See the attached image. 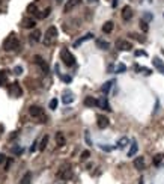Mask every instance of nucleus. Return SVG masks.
Segmentation results:
<instances>
[{"mask_svg":"<svg viewBox=\"0 0 164 184\" xmlns=\"http://www.w3.org/2000/svg\"><path fill=\"white\" fill-rule=\"evenodd\" d=\"M27 12H30V14H35V15H38V9H36V5H35V3H30V5L27 6Z\"/></svg>","mask_w":164,"mask_h":184,"instance_id":"nucleus-26","label":"nucleus"},{"mask_svg":"<svg viewBox=\"0 0 164 184\" xmlns=\"http://www.w3.org/2000/svg\"><path fill=\"white\" fill-rule=\"evenodd\" d=\"M161 160H163V156H161V154L155 156V157H154V165H155V166H158V165L161 163Z\"/></svg>","mask_w":164,"mask_h":184,"instance_id":"nucleus-30","label":"nucleus"},{"mask_svg":"<svg viewBox=\"0 0 164 184\" xmlns=\"http://www.w3.org/2000/svg\"><path fill=\"white\" fill-rule=\"evenodd\" d=\"M139 69H142L143 71V74H146V76H149V74H152V71L151 69H148V68H140V66H137Z\"/></svg>","mask_w":164,"mask_h":184,"instance_id":"nucleus-39","label":"nucleus"},{"mask_svg":"<svg viewBox=\"0 0 164 184\" xmlns=\"http://www.w3.org/2000/svg\"><path fill=\"white\" fill-rule=\"evenodd\" d=\"M92 38H93V33H90V32H89V33H86V35H83L81 38H78V39H77V41L74 42V48H77V47H80V45H81L83 42H86V41H89V39H92Z\"/></svg>","mask_w":164,"mask_h":184,"instance_id":"nucleus-8","label":"nucleus"},{"mask_svg":"<svg viewBox=\"0 0 164 184\" xmlns=\"http://www.w3.org/2000/svg\"><path fill=\"white\" fill-rule=\"evenodd\" d=\"M62 101H63L65 104H71V103L74 101V97H72V95L68 92V94H65V95L62 97Z\"/></svg>","mask_w":164,"mask_h":184,"instance_id":"nucleus-23","label":"nucleus"},{"mask_svg":"<svg viewBox=\"0 0 164 184\" xmlns=\"http://www.w3.org/2000/svg\"><path fill=\"white\" fill-rule=\"evenodd\" d=\"M50 12H51V8H47V9H45V11H44L39 17H41V18H45V17H48V14H50Z\"/></svg>","mask_w":164,"mask_h":184,"instance_id":"nucleus-34","label":"nucleus"},{"mask_svg":"<svg viewBox=\"0 0 164 184\" xmlns=\"http://www.w3.org/2000/svg\"><path fill=\"white\" fill-rule=\"evenodd\" d=\"M9 92H11L14 97H21L23 91H21V88H20V83H18V82H14V83L11 85V88H9Z\"/></svg>","mask_w":164,"mask_h":184,"instance_id":"nucleus-7","label":"nucleus"},{"mask_svg":"<svg viewBox=\"0 0 164 184\" xmlns=\"http://www.w3.org/2000/svg\"><path fill=\"white\" fill-rule=\"evenodd\" d=\"M14 71H15V74H17V76L23 74V68H21V66H15V68H14Z\"/></svg>","mask_w":164,"mask_h":184,"instance_id":"nucleus-38","label":"nucleus"},{"mask_svg":"<svg viewBox=\"0 0 164 184\" xmlns=\"http://www.w3.org/2000/svg\"><path fill=\"white\" fill-rule=\"evenodd\" d=\"M122 18H124L125 21H130V20L133 18V9H131L130 6H125V8L122 9Z\"/></svg>","mask_w":164,"mask_h":184,"instance_id":"nucleus-11","label":"nucleus"},{"mask_svg":"<svg viewBox=\"0 0 164 184\" xmlns=\"http://www.w3.org/2000/svg\"><path fill=\"white\" fill-rule=\"evenodd\" d=\"M18 47H20V41H18L17 35H14V33H11V35L5 39V42H3V48H5L6 51L17 50Z\"/></svg>","mask_w":164,"mask_h":184,"instance_id":"nucleus-1","label":"nucleus"},{"mask_svg":"<svg viewBox=\"0 0 164 184\" xmlns=\"http://www.w3.org/2000/svg\"><path fill=\"white\" fill-rule=\"evenodd\" d=\"M20 184H32V174H30V172H27V174L21 178Z\"/></svg>","mask_w":164,"mask_h":184,"instance_id":"nucleus-22","label":"nucleus"},{"mask_svg":"<svg viewBox=\"0 0 164 184\" xmlns=\"http://www.w3.org/2000/svg\"><path fill=\"white\" fill-rule=\"evenodd\" d=\"M134 168L137 171H143L145 169V157H136L134 159Z\"/></svg>","mask_w":164,"mask_h":184,"instance_id":"nucleus-12","label":"nucleus"},{"mask_svg":"<svg viewBox=\"0 0 164 184\" xmlns=\"http://www.w3.org/2000/svg\"><path fill=\"white\" fill-rule=\"evenodd\" d=\"M152 62H154V66H155V68H157L161 74H164V62H163V60H161L160 57H154V60H152Z\"/></svg>","mask_w":164,"mask_h":184,"instance_id":"nucleus-14","label":"nucleus"},{"mask_svg":"<svg viewBox=\"0 0 164 184\" xmlns=\"http://www.w3.org/2000/svg\"><path fill=\"white\" fill-rule=\"evenodd\" d=\"M29 113H30V116H33V118L39 119V122H47V116H45L44 110H42L39 106H30Z\"/></svg>","mask_w":164,"mask_h":184,"instance_id":"nucleus-2","label":"nucleus"},{"mask_svg":"<svg viewBox=\"0 0 164 184\" xmlns=\"http://www.w3.org/2000/svg\"><path fill=\"white\" fill-rule=\"evenodd\" d=\"M60 177H62V180H69V178L72 177L71 169H69V168H63V169L60 171Z\"/></svg>","mask_w":164,"mask_h":184,"instance_id":"nucleus-16","label":"nucleus"},{"mask_svg":"<svg viewBox=\"0 0 164 184\" xmlns=\"http://www.w3.org/2000/svg\"><path fill=\"white\" fill-rule=\"evenodd\" d=\"M116 48L121 50V51H130L133 48V44L128 42V41H125V39H118L116 41Z\"/></svg>","mask_w":164,"mask_h":184,"instance_id":"nucleus-5","label":"nucleus"},{"mask_svg":"<svg viewBox=\"0 0 164 184\" xmlns=\"http://www.w3.org/2000/svg\"><path fill=\"white\" fill-rule=\"evenodd\" d=\"M35 24H36V21H35L33 18H26V20L23 21V26H24L26 29H33Z\"/></svg>","mask_w":164,"mask_h":184,"instance_id":"nucleus-17","label":"nucleus"},{"mask_svg":"<svg viewBox=\"0 0 164 184\" xmlns=\"http://www.w3.org/2000/svg\"><path fill=\"white\" fill-rule=\"evenodd\" d=\"M89 2H90V3H93V2H96V0H89Z\"/></svg>","mask_w":164,"mask_h":184,"instance_id":"nucleus-49","label":"nucleus"},{"mask_svg":"<svg viewBox=\"0 0 164 184\" xmlns=\"http://www.w3.org/2000/svg\"><path fill=\"white\" fill-rule=\"evenodd\" d=\"M78 3H80V0H68V2L65 3V8H63V12H65V14H68V12H71V11H72V9H74V8H75V6L78 5Z\"/></svg>","mask_w":164,"mask_h":184,"instance_id":"nucleus-9","label":"nucleus"},{"mask_svg":"<svg viewBox=\"0 0 164 184\" xmlns=\"http://www.w3.org/2000/svg\"><path fill=\"white\" fill-rule=\"evenodd\" d=\"M3 162H6V157L3 154H0V163H3Z\"/></svg>","mask_w":164,"mask_h":184,"instance_id":"nucleus-47","label":"nucleus"},{"mask_svg":"<svg viewBox=\"0 0 164 184\" xmlns=\"http://www.w3.org/2000/svg\"><path fill=\"white\" fill-rule=\"evenodd\" d=\"M137 150H139L137 142H136V140H134V142H131V148H130V151H128V157H134V156H136V153H137Z\"/></svg>","mask_w":164,"mask_h":184,"instance_id":"nucleus-20","label":"nucleus"},{"mask_svg":"<svg viewBox=\"0 0 164 184\" xmlns=\"http://www.w3.org/2000/svg\"><path fill=\"white\" fill-rule=\"evenodd\" d=\"M60 57H62V60H63V63H65L66 66H72V65L75 63V57L71 54V51H69L68 48H62Z\"/></svg>","mask_w":164,"mask_h":184,"instance_id":"nucleus-3","label":"nucleus"},{"mask_svg":"<svg viewBox=\"0 0 164 184\" xmlns=\"http://www.w3.org/2000/svg\"><path fill=\"white\" fill-rule=\"evenodd\" d=\"M84 139H86L87 145H92V140H90V137H89V133H87V131H86V134H84Z\"/></svg>","mask_w":164,"mask_h":184,"instance_id":"nucleus-41","label":"nucleus"},{"mask_svg":"<svg viewBox=\"0 0 164 184\" xmlns=\"http://www.w3.org/2000/svg\"><path fill=\"white\" fill-rule=\"evenodd\" d=\"M47 145H48V136H44L42 140H41V144H39V151H44L47 148Z\"/></svg>","mask_w":164,"mask_h":184,"instance_id":"nucleus-25","label":"nucleus"},{"mask_svg":"<svg viewBox=\"0 0 164 184\" xmlns=\"http://www.w3.org/2000/svg\"><path fill=\"white\" fill-rule=\"evenodd\" d=\"M145 20L151 21V20H152V14H145Z\"/></svg>","mask_w":164,"mask_h":184,"instance_id":"nucleus-45","label":"nucleus"},{"mask_svg":"<svg viewBox=\"0 0 164 184\" xmlns=\"http://www.w3.org/2000/svg\"><path fill=\"white\" fill-rule=\"evenodd\" d=\"M127 144H128V139H127V137H122V139L118 142V147H116V148H121V150H122V148L127 147Z\"/></svg>","mask_w":164,"mask_h":184,"instance_id":"nucleus-27","label":"nucleus"},{"mask_svg":"<svg viewBox=\"0 0 164 184\" xmlns=\"http://www.w3.org/2000/svg\"><path fill=\"white\" fill-rule=\"evenodd\" d=\"M98 106H99L101 109L107 110V112L112 110V109H110V104H109V101H107V97H101V98L98 100Z\"/></svg>","mask_w":164,"mask_h":184,"instance_id":"nucleus-13","label":"nucleus"},{"mask_svg":"<svg viewBox=\"0 0 164 184\" xmlns=\"http://www.w3.org/2000/svg\"><path fill=\"white\" fill-rule=\"evenodd\" d=\"M60 79H62L63 82H66V83H69V82H71V77H69V76H60Z\"/></svg>","mask_w":164,"mask_h":184,"instance_id":"nucleus-40","label":"nucleus"},{"mask_svg":"<svg viewBox=\"0 0 164 184\" xmlns=\"http://www.w3.org/2000/svg\"><path fill=\"white\" fill-rule=\"evenodd\" d=\"M130 36H133V38L137 39L139 42H145V38H140V35H130Z\"/></svg>","mask_w":164,"mask_h":184,"instance_id":"nucleus-37","label":"nucleus"},{"mask_svg":"<svg viewBox=\"0 0 164 184\" xmlns=\"http://www.w3.org/2000/svg\"><path fill=\"white\" fill-rule=\"evenodd\" d=\"M89 157H90V151H87V150H86V151H83V153H81V157H80V159H81V160H87Z\"/></svg>","mask_w":164,"mask_h":184,"instance_id":"nucleus-32","label":"nucleus"},{"mask_svg":"<svg viewBox=\"0 0 164 184\" xmlns=\"http://www.w3.org/2000/svg\"><path fill=\"white\" fill-rule=\"evenodd\" d=\"M59 2H60V0H59Z\"/></svg>","mask_w":164,"mask_h":184,"instance_id":"nucleus-50","label":"nucleus"},{"mask_svg":"<svg viewBox=\"0 0 164 184\" xmlns=\"http://www.w3.org/2000/svg\"><path fill=\"white\" fill-rule=\"evenodd\" d=\"M96 45H98L101 50H107V48L110 47V44L106 42V41H102V39H98V41H96Z\"/></svg>","mask_w":164,"mask_h":184,"instance_id":"nucleus-24","label":"nucleus"},{"mask_svg":"<svg viewBox=\"0 0 164 184\" xmlns=\"http://www.w3.org/2000/svg\"><path fill=\"white\" fill-rule=\"evenodd\" d=\"M125 69H127V66H125L124 63H119V65L116 66V73H119V74H121V73H124Z\"/></svg>","mask_w":164,"mask_h":184,"instance_id":"nucleus-31","label":"nucleus"},{"mask_svg":"<svg viewBox=\"0 0 164 184\" xmlns=\"http://www.w3.org/2000/svg\"><path fill=\"white\" fill-rule=\"evenodd\" d=\"M84 104L87 107H96L98 106V100H95L93 97H86L84 98Z\"/></svg>","mask_w":164,"mask_h":184,"instance_id":"nucleus-15","label":"nucleus"},{"mask_svg":"<svg viewBox=\"0 0 164 184\" xmlns=\"http://www.w3.org/2000/svg\"><path fill=\"white\" fill-rule=\"evenodd\" d=\"M11 165H12V159H8V160H6V165H5V171H9Z\"/></svg>","mask_w":164,"mask_h":184,"instance_id":"nucleus-36","label":"nucleus"},{"mask_svg":"<svg viewBox=\"0 0 164 184\" xmlns=\"http://www.w3.org/2000/svg\"><path fill=\"white\" fill-rule=\"evenodd\" d=\"M113 27H115L113 21H107V23L102 26V32H104V33H112V32H113Z\"/></svg>","mask_w":164,"mask_h":184,"instance_id":"nucleus-18","label":"nucleus"},{"mask_svg":"<svg viewBox=\"0 0 164 184\" xmlns=\"http://www.w3.org/2000/svg\"><path fill=\"white\" fill-rule=\"evenodd\" d=\"M30 36H32V39H33V41H39V39H41V32H39V30H35Z\"/></svg>","mask_w":164,"mask_h":184,"instance_id":"nucleus-29","label":"nucleus"},{"mask_svg":"<svg viewBox=\"0 0 164 184\" xmlns=\"http://www.w3.org/2000/svg\"><path fill=\"white\" fill-rule=\"evenodd\" d=\"M35 62L41 66V69H42V73H44V74H48V73H50V68H48L47 62H45L41 56H35Z\"/></svg>","mask_w":164,"mask_h":184,"instance_id":"nucleus-6","label":"nucleus"},{"mask_svg":"<svg viewBox=\"0 0 164 184\" xmlns=\"http://www.w3.org/2000/svg\"><path fill=\"white\" fill-rule=\"evenodd\" d=\"M56 142H57V145L59 147H63L65 145V136L59 131V133H56Z\"/></svg>","mask_w":164,"mask_h":184,"instance_id":"nucleus-21","label":"nucleus"},{"mask_svg":"<svg viewBox=\"0 0 164 184\" xmlns=\"http://www.w3.org/2000/svg\"><path fill=\"white\" fill-rule=\"evenodd\" d=\"M6 82H8V76H6V73H5V71H0V86L5 85Z\"/></svg>","mask_w":164,"mask_h":184,"instance_id":"nucleus-28","label":"nucleus"},{"mask_svg":"<svg viewBox=\"0 0 164 184\" xmlns=\"http://www.w3.org/2000/svg\"><path fill=\"white\" fill-rule=\"evenodd\" d=\"M139 184H143V178H140V180H139Z\"/></svg>","mask_w":164,"mask_h":184,"instance_id":"nucleus-48","label":"nucleus"},{"mask_svg":"<svg viewBox=\"0 0 164 184\" xmlns=\"http://www.w3.org/2000/svg\"><path fill=\"white\" fill-rule=\"evenodd\" d=\"M136 56H146V53H145V51H140V50H139V51H136Z\"/></svg>","mask_w":164,"mask_h":184,"instance_id":"nucleus-46","label":"nucleus"},{"mask_svg":"<svg viewBox=\"0 0 164 184\" xmlns=\"http://www.w3.org/2000/svg\"><path fill=\"white\" fill-rule=\"evenodd\" d=\"M12 151L18 156V154H21V148H18V147H15V148H12Z\"/></svg>","mask_w":164,"mask_h":184,"instance_id":"nucleus-43","label":"nucleus"},{"mask_svg":"<svg viewBox=\"0 0 164 184\" xmlns=\"http://www.w3.org/2000/svg\"><path fill=\"white\" fill-rule=\"evenodd\" d=\"M56 38H57V29H56L54 26H51V27L47 30V33H45L44 44H45V45H51V44L56 41Z\"/></svg>","mask_w":164,"mask_h":184,"instance_id":"nucleus-4","label":"nucleus"},{"mask_svg":"<svg viewBox=\"0 0 164 184\" xmlns=\"http://www.w3.org/2000/svg\"><path fill=\"white\" fill-rule=\"evenodd\" d=\"M56 107H57V100H56V98H53V100L50 101V109H51V110H54Z\"/></svg>","mask_w":164,"mask_h":184,"instance_id":"nucleus-33","label":"nucleus"},{"mask_svg":"<svg viewBox=\"0 0 164 184\" xmlns=\"http://www.w3.org/2000/svg\"><path fill=\"white\" fill-rule=\"evenodd\" d=\"M140 27H142V30L148 32V23H146L145 20H142V21H140Z\"/></svg>","mask_w":164,"mask_h":184,"instance_id":"nucleus-35","label":"nucleus"},{"mask_svg":"<svg viewBox=\"0 0 164 184\" xmlns=\"http://www.w3.org/2000/svg\"><path fill=\"white\" fill-rule=\"evenodd\" d=\"M99 147H101L104 151H112V150H113V147H106V145H99Z\"/></svg>","mask_w":164,"mask_h":184,"instance_id":"nucleus-42","label":"nucleus"},{"mask_svg":"<svg viewBox=\"0 0 164 184\" xmlns=\"http://www.w3.org/2000/svg\"><path fill=\"white\" fill-rule=\"evenodd\" d=\"M96 124H98L99 128H107L109 127V118L104 116V115H99L98 119H96Z\"/></svg>","mask_w":164,"mask_h":184,"instance_id":"nucleus-10","label":"nucleus"},{"mask_svg":"<svg viewBox=\"0 0 164 184\" xmlns=\"http://www.w3.org/2000/svg\"><path fill=\"white\" fill-rule=\"evenodd\" d=\"M36 145H39V144H38V140H35V142H33V145H32V148H30V150H32V153H33V151H36Z\"/></svg>","mask_w":164,"mask_h":184,"instance_id":"nucleus-44","label":"nucleus"},{"mask_svg":"<svg viewBox=\"0 0 164 184\" xmlns=\"http://www.w3.org/2000/svg\"><path fill=\"white\" fill-rule=\"evenodd\" d=\"M113 80H110V82H106L104 85H102V88H101V91H102V94H109L110 92V89H112V86H113Z\"/></svg>","mask_w":164,"mask_h":184,"instance_id":"nucleus-19","label":"nucleus"}]
</instances>
